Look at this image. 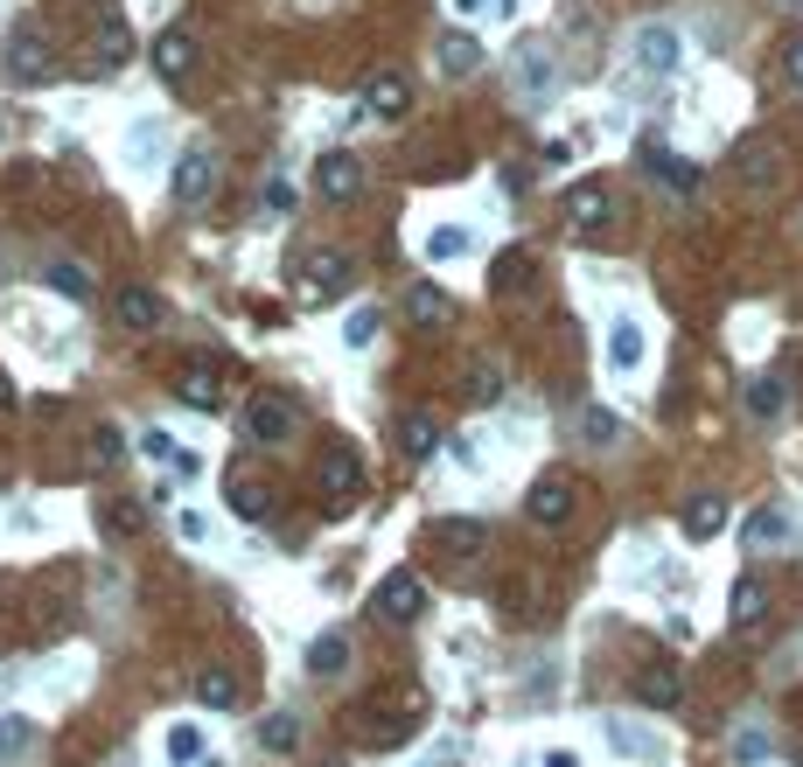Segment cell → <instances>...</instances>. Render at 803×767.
<instances>
[{
    "label": "cell",
    "mask_w": 803,
    "mask_h": 767,
    "mask_svg": "<svg viewBox=\"0 0 803 767\" xmlns=\"http://www.w3.org/2000/svg\"><path fill=\"white\" fill-rule=\"evenodd\" d=\"M259 746H265V754H294V746H301V725L286 719V712H273V719L259 725Z\"/></svg>",
    "instance_id": "36"
},
{
    "label": "cell",
    "mask_w": 803,
    "mask_h": 767,
    "mask_svg": "<svg viewBox=\"0 0 803 767\" xmlns=\"http://www.w3.org/2000/svg\"><path fill=\"white\" fill-rule=\"evenodd\" d=\"M231 510L245 516V524H265V516H273V482H259L252 468H238L231 474Z\"/></svg>",
    "instance_id": "16"
},
{
    "label": "cell",
    "mask_w": 803,
    "mask_h": 767,
    "mask_svg": "<svg viewBox=\"0 0 803 767\" xmlns=\"http://www.w3.org/2000/svg\"><path fill=\"white\" fill-rule=\"evenodd\" d=\"M363 105L377 112V119H406V105H412V84L398 70H377L371 84H363Z\"/></svg>",
    "instance_id": "14"
},
{
    "label": "cell",
    "mask_w": 803,
    "mask_h": 767,
    "mask_svg": "<svg viewBox=\"0 0 803 767\" xmlns=\"http://www.w3.org/2000/svg\"><path fill=\"white\" fill-rule=\"evenodd\" d=\"M155 70L168 77V84H182V77L196 70V35H189V28H161L155 35Z\"/></svg>",
    "instance_id": "10"
},
{
    "label": "cell",
    "mask_w": 803,
    "mask_h": 767,
    "mask_svg": "<svg viewBox=\"0 0 803 767\" xmlns=\"http://www.w3.org/2000/svg\"><path fill=\"white\" fill-rule=\"evenodd\" d=\"M196 705H203V712H231V705H238V677L224 663L196 669Z\"/></svg>",
    "instance_id": "22"
},
{
    "label": "cell",
    "mask_w": 803,
    "mask_h": 767,
    "mask_svg": "<svg viewBox=\"0 0 803 767\" xmlns=\"http://www.w3.org/2000/svg\"><path fill=\"white\" fill-rule=\"evenodd\" d=\"M720 530H726V495L720 489H699L692 503H685V537L705 545V537H720Z\"/></svg>",
    "instance_id": "15"
},
{
    "label": "cell",
    "mask_w": 803,
    "mask_h": 767,
    "mask_svg": "<svg viewBox=\"0 0 803 767\" xmlns=\"http://www.w3.org/2000/svg\"><path fill=\"white\" fill-rule=\"evenodd\" d=\"M441 70H448V77H475V70H483V43H475L468 28L441 35Z\"/></svg>",
    "instance_id": "23"
},
{
    "label": "cell",
    "mask_w": 803,
    "mask_h": 767,
    "mask_svg": "<svg viewBox=\"0 0 803 767\" xmlns=\"http://www.w3.org/2000/svg\"><path fill=\"white\" fill-rule=\"evenodd\" d=\"M433 545H448L454 559H483V551H489V524H475V516H441V524H433Z\"/></svg>",
    "instance_id": "13"
},
{
    "label": "cell",
    "mask_w": 803,
    "mask_h": 767,
    "mask_svg": "<svg viewBox=\"0 0 803 767\" xmlns=\"http://www.w3.org/2000/svg\"><path fill=\"white\" fill-rule=\"evenodd\" d=\"M489 8V0H454V14H483Z\"/></svg>",
    "instance_id": "50"
},
{
    "label": "cell",
    "mask_w": 803,
    "mask_h": 767,
    "mask_svg": "<svg viewBox=\"0 0 803 767\" xmlns=\"http://www.w3.org/2000/svg\"><path fill=\"white\" fill-rule=\"evenodd\" d=\"M510 77H518L524 99H545V91H559V56H552V43H518V56H510Z\"/></svg>",
    "instance_id": "3"
},
{
    "label": "cell",
    "mask_w": 803,
    "mask_h": 767,
    "mask_svg": "<svg viewBox=\"0 0 803 767\" xmlns=\"http://www.w3.org/2000/svg\"><path fill=\"white\" fill-rule=\"evenodd\" d=\"M573 474H539V482H531V495H524V516L531 524H545V530H559L566 516H573Z\"/></svg>",
    "instance_id": "4"
},
{
    "label": "cell",
    "mask_w": 803,
    "mask_h": 767,
    "mask_svg": "<svg viewBox=\"0 0 803 767\" xmlns=\"http://www.w3.org/2000/svg\"><path fill=\"white\" fill-rule=\"evenodd\" d=\"M782 405H790L782 377H755V384H748V419H782Z\"/></svg>",
    "instance_id": "33"
},
{
    "label": "cell",
    "mask_w": 803,
    "mask_h": 767,
    "mask_svg": "<svg viewBox=\"0 0 803 767\" xmlns=\"http://www.w3.org/2000/svg\"><path fill=\"white\" fill-rule=\"evenodd\" d=\"M761 614H769V593H761V580H740V586H734V607H726V621H734L740 636H755Z\"/></svg>",
    "instance_id": "25"
},
{
    "label": "cell",
    "mask_w": 803,
    "mask_h": 767,
    "mask_svg": "<svg viewBox=\"0 0 803 767\" xmlns=\"http://www.w3.org/2000/svg\"><path fill=\"white\" fill-rule=\"evenodd\" d=\"M64 300H91L99 294V279H91V265H78V259H49V273H43Z\"/></svg>",
    "instance_id": "24"
},
{
    "label": "cell",
    "mask_w": 803,
    "mask_h": 767,
    "mask_svg": "<svg viewBox=\"0 0 803 767\" xmlns=\"http://www.w3.org/2000/svg\"><path fill=\"white\" fill-rule=\"evenodd\" d=\"M14 405V391H8V377H0V412H8Z\"/></svg>",
    "instance_id": "51"
},
{
    "label": "cell",
    "mask_w": 803,
    "mask_h": 767,
    "mask_svg": "<svg viewBox=\"0 0 803 767\" xmlns=\"http://www.w3.org/2000/svg\"><path fill=\"white\" fill-rule=\"evenodd\" d=\"M315 482H321V495H336V503H350V495L363 489V468H357V447H321V468H315Z\"/></svg>",
    "instance_id": "8"
},
{
    "label": "cell",
    "mask_w": 803,
    "mask_h": 767,
    "mask_svg": "<svg viewBox=\"0 0 803 767\" xmlns=\"http://www.w3.org/2000/svg\"><path fill=\"white\" fill-rule=\"evenodd\" d=\"M91 460H99V468H112V460H120V426H99V433H91Z\"/></svg>",
    "instance_id": "45"
},
{
    "label": "cell",
    "mask_w": 803,
    "mask_h": 767,
    "mask_svg": "<svg viewBox=\"0 0 803 767\" xmlns=\"http://www.w3.org/2000/svg\"><path fill=\"white\" fill-rule=\"evenodd\" d=\"M140 454H147V460H168L176 474H196V454H182L168 426H147V433H140Z\"/></svg>",
    "instance_id": "27"
},
{
    "label": "cell",
    "mask_w": 803,
    "mask_h": 767,
    "mask_svg": "<svg viewBox=\"0 0 803 767\" xmlns=\"http://www.w3.org/2000/svg\"><path fill=\"white\" fill-rule=\"evenodd\" d=\"M398 454H412V460L441 454V419L433 412H398Z\"/></svg>",
    "instance_id": "18"
},
{
    "label": "cell",
    "mask_w": 803,
    "mask_h": 767,
    "mask_svg": "<svg viewBox=\"0 0 803 767\" xmlns=\"http://www.w3.org/2000/svg\"><path fill=\"white\" fill-rule=\"evenodd\" d=\"M734 760H740V767L769 760V733H755V725H748V733H734Z\"/></svg>",
    "instance_id": "43"
},
{
    "label": "cell",
    "mask_w": 803,
    "mask_h": 767,
    "mask_svg": "<svg viewBox=\"0 0 803 767\" xmlns=\"http://www.w3.org/2000/svg\"><path fill=\"white\" fill-rule=\"evenodd\" d=\"M342 286H350V252H315V259H308V279H301V294H308V300H336Z\"/></svg>",
    "instance_id": "12"
},
{
    "label": "cell",
    "mask_w": 803,
    "mask_h": 767,
    "mask_svg": "<svg viewBox=\"0 0 803 767\" xmlns=\"http://www.w3.org/2000/svg\"><path fill=\"white\" fill-rule=\"evenodd\" d=\"M790 8H796V0H790Z\"/></svg>",
    "instance_id": "52"
},
{
    "label": "cell",
    "mask_w": 803,
    "mask_h": 767,
    "mask_svg": "<svg viewBox=\"0 0 803 767\" xmlns=\"http://www.w3.org/2000/svg\"><path fill=\"white\" fill-rule=\"evenodd\" d=\"M105 530L112 537H133V530H140V503H105Z\"/></svg>",
    "instance_id": "44"
},
{
    "label": "cell",
    "mask_w": 803,
    "mask_h": 767,
    "mask_svg": "<svg viewBox=\"0 0 803 767\" xmlns=\"http://www.w3.org/2000/svg\"><path fill=\"white\" fill-rule=\"evenodd\" d=\"M740 537H748V551H782L796 537V524H790V510H755Z\"/></svg>",
    "instance_id": "20"
},
{
    "label": "cell",
    "mask_w": 803,
    "mask_h": 767,
    "mask_svg": "<svg viewBox=\"0 0 803 767\" xmlns=\"http://www.w3.org/2000/svg\"><path fill=\"white\" fill-rule=\"evenodd\" d=\"M182 537H189V545H203V537H210V516L203 510H182V524H176Z\"/></svg>",
    "instance_id": "48"
},
{
    "label": "cell",
    "mask_w": 803,
    "mask_h": 767,
    "mask_svg": "<svg viewBox=\"0 0 803 767\" xmlns=\"http://www.w3.org/2000/svg\"><path fill=\"white\" fill-rule=\"evenodd\" d=\"M545 767H580V760H573V754H566V746H559V754H545Z\"/></svg>",
    "instance_id": "49"
},
{
    "label": "cell",
    "mask_w": 803,
    "mask_h": 767,
    "mask_svg": "<svg viewBox=\"0 0 803 767\" xmlns=\"http://www.w3.org/2000/svg\"><path fill=\"white\" fill-rule=\"evenodd\" d=\"M196 754H203V733H196V725H176V733H168V760H182V767H189Z\"/></svg>",
    "instance_id": "42"
},
{
    "label": "cell",
    "mask_w": 803,
    "mask_h": 767,
    "mask_svg": "<svg viewBox=\"0 0 803 767\" xmlns=\"http://www.w3.org/2000/svg\"><path fill=\"white\" fill-rule=\"evenodd\" d=\"M629 64H636L643 77H671L685 64V35L671 22H643L636 35H629Z\"/></svg>",
    "instance_id": "2"
},
{
    "label": "cell",
    "mask_w": 803,
    "mask_h": 767,
    "mask_svg": "<svg viewBox=\"0 0 803 767\" xmlns=\"http://www.w3.org/2000/svg\"><path fill=\"white\" fill-rule=\"evenodd\" d=\"M357 188H363V161H357V153H321V161H315V196L321 203H350Z\"/></svg>",
    "instance_id": "6"
},
{
    "label": "cell",
    "mask_w": 803,
    "mask_h": 767,
    "mask_svg": "<svg viewBox=\"0 0 803 767\" xmlns=\"http://www.w3.org/2000/svg\"><path fill=\"white\" fill-rule=\"evenodd\" d=\"M29 746V719L22 712H0V760H14Z\"/></svg>",
    "instance_id": "40"
},
{
    "label": "cell",
    "mask_w": 803,
    "mask_h": 767,
    "mask_svg": "<svg viewBox=\"0 0 803 767\" xmlns=\"http://www.w3.org/2000/svg\"><path fill=\"white\" fill-rule=\"evenodd\" d=\"M608 746H615V754H636V760H657V740H649L643 725H629V719H608Z\"/></svg>",
    "instance_id": "35"
},
{
    "label": "cell",
    "mask_w": 803,
    "mask_h": 767,
    "mask_svg": "<svg viewBox=\"0 0 803 767\" xmlns=\"http://www.w3.org/2000/svg\"><path fill=\"white\" fill-rule=\"evenodd\" d=\"M468 398L475 405H496V398H504V370H496V363H468Z\"/></svg>",
    "instance_id": "37"
},
{
    "label": "cell",
    "mask_w": 803,
    "mask_h": 767,
    "mask_svg": "<svg viewBox=\"0 0 803 767\" xmlns=\"http://www.w3.org/2000/svg\"><path fill=\"white\" fill-rule=\"evenodd\" d=\"M462 252H468V230L462 224L427 230V238H419V259H427V265H448V259H462Z\"/></svg>",
    "instance_id": "30"
},
{
    "label": "cell",
    "mask_w": 803,
    "mask_h": 767,
    "mask_svg": "<svg viewBox=\"0 0 803 767\" xmlns=\"http://www.w3.org/2000/svg\"><path fill=\"white\" fill-rule=\"evenodd\" d=\"M112 307H120L126 329H155V321H161V294H155V286H126Z\"/></svg>",
    "instance_id": "26"
},
{
    "label": "cell",
    "mask_w": 803,
    "mask_h": 767,
    "mask_svg": "<svg viewBox=\"0 0 803 767\" xmlns=\"http://www.w3.org/2000/svg\"><path fill=\"white\" fill-rule=\"evenodd\" d=\"M265 209H273V217H286V209H294V182H286V175L265 182Z\"/></svg>",
    "instance_id": "46"
},
{
    "label": "cell",
    "mask_w": 803,
    "mask_h": 767,
    "mask_svg": "<svg viewBox=\"0 0 803 767\" xmlns=\"http://www.w3.org/2000/svg\"><path fill=\"white\" fill-rule=\"evenodd\" d=\"M643 363V321H608V370H636Z\"/></svg>",
    "instance_id": "21"
},
{
    "label": "cell",
    "mask_w": 803,
    "mask_h": 767,
    "mask_svg": "<svg viewBox=\"0 0 803 767\" xmlns=\"http://www.w3.org/2000/svg\"><path fill=\"white\" fill-rule=\"evenodd\" d=\"M782 84H790V91H803V35H796L790 49H782Z\"/></svg>",
    "instance_id": "47"
},
{
    "label": "cell",
    "mask_w": 803,
    "mask_h": 767,
    "mask_svg": "<svg viewBox=\"0 0 803 767\" xmlns=\"http://www.w3.org/2000/svg\"><path fill=\"white\" fill-rule=\"evenodd\" d=\"M524 286H531V259L524 252H504L489 265V294H524Z\"/></svg>",
    "instance_id": "32"
},
{
    "label": "cell",
    "mask_w": 803,
    "mask_h": 767,
    "mask_svg": "<svg viewBox=\"0 0 803 767\" xmlns=\"http://www.w3.org/2000/svg\"><path fill=\"white\" fill-rule=\"evenodd\" d=\"M342 669H350V636H342V628H329V636H315V642H308V677L336 684Z\"/></svg>",
    "instance_id": "17"
},
{
    "label": "cell",
    "mask_w": 803,
    "mask_h": 767,
    "mask_svg": "<svg viewBox=\"0 0 803 767\" xmlns=\"http://www.w3.org/2000/svg\"><path fill=\"white\" fill-rule=\"evenodd\" d=\"M608 203H615V196H608V182H573L566 188V224L573 230H601L608 224Z\"/></svg>",
    "instance_id": "11"
},
{
    "label": "cell",
    "mask_w": 803,
    "mask_h": 767,
    "mask_svg": "<svg viewBox=\"0 0 803 767\" xmlns=\"http://www.w3.org/2000/svg\"><path fill=\"white\" fill-rule=\"evenodd\" d=\"M336 767H342V760H336Z\"/></svg>",
    "instance_id": "53"
},
{
    "label": "cell",
    "mask_w": 803,
    "mask_h": 767,
    "mask_svg": "<svg viewBox=\"0 0 803 767\" xmlns=\"http://www.w3.org/2000/svg\"><path fill=\"white\" fill-rule=\"evenodd\" d=\"M573 426H580L587 447H615V439H622V419L608 412V405H580V419H573Z\"/></svg>",
    "instance_id": "29"
},
{
    "label": "cell",
    "mask_w": 803,
    "mask_h": 767,
    "mask_svg": "<svg viewBox=\"0 0 803 767\" xmlns=\"http://www.w3.org/2000/svg\"><path fill=\"white\" fill-rule=\"evenodd\" d=\"M91 49H99V70H120V64H126V22H105Z\"/></svg>",
    "instance_id": "38"
},
{
    "label": "cell",
    "mask_w": 803,
    "mask_h": 767,
    "mask_svg": "<svg viewBox=\"0 0 803 767\" xmlns=\"http://www.w3.org/2000/svg\"><path fill=\"white\" fill-rule=\"evenodd\" d=\"M649 175H657L664 188H678V196H692V188H699V168L685 161V153H664V147L649 153Z\"/></svg>",
    "instance_id": "28"
},
{
    "label": "cell",
    "mask_w": 803,
    "mask_h": 767,
    "mask_svg": "<svg viewBox=\"0 0 803 767\" xmlns=\"http://www.w3.org/2000/svg\"><path fill=\"white\" fill-rule=\"evenodd\" d=\"M636 705H649V712H678V705H685L678 663H643L636 669Z\"/></svg>",
    "instance_id": "7"
},
{
    "label": "cell",
    "mask_w": 803,
    "mask_h": 767,
    "mask_svg": "<svg viewBox=\"0 0 803 767\" xmlns=\"http://www.w3.org/2000/svg\"><path fill=\"white\" fill-rule=\"evenodd\" d=\"M371 335H377V307H357V314L342 321V342H350V350H371Z\"/></svg>",
    "instance_id": "39"
},
{
    "label": "cell",
    "mask_w": 803,
    "mask_h": 767,
    "mask_svg": "<svg viewBox=\"0 0 803 767\" xmlns=\"http://www.w3.org/2000/svg\"><path fill=\"white\" fill-rule=\"evenodd\" d=\"M419 607H427V586L412 580V572H385V586H377V614H385V621H419Z\"/></svg>",
    "instance_id": "9"
},
{
    "label": "cell",
    "mask_w": 803,
    "mask_h": 767,
    "mask_svg": "<svg viewBox=\"0 0 803 767\" xmlns=\"http://www.w3.org/2000/svg\"><path fill=\"white\" fill-rule=\"evenodd\" d=\"M217 188V161L210 153H182L176 161V203H203Z\"/></svg>",
    "instance_id": "19"
},
{
    "label": "cell",
    "mask_w": 803,
    "mask_h": 767,
    "mask_svg": "<svg viewBox=\"0 0 803 767\" xmlns=\"http://www.w3.org/2000/svg\"><path fill=\"white\" fill-rule=\"evenodd\" d=\"M176 391H182V405H196V412H217V377H210L203 363H189Z\"/></svg>",
    "instance_id": "34"
},
{
    "label": "cell",
    "mask_w": 803,
    "mask_h": 767,
    "mask_svg": "<svg viewBox=\"0 0 803 767\" xmlns=\"http://www.w3.org/2000/svg\"><path fill=\"white\" fill-rule=\"evenodd\" d=\"M734 175H740V188H748V196H769V188L782 182V153H776L769 140H740Z\"/></svg>",
    "instance_id": "5"
},
{
    "label": "cell",
    "mask_w": 803,
    "mask_h": 767,
    "mask_svg": "<svg viewBox=\"0 0 803 767\" xmlns=\"http://www.w3.org/2000/svg\"><path fill=\"white\" fill-rule=\"evenodd\" d=\"M294 433H301V405L286 391H259L252 405H245V439H259V447H286Z\"/></svg>",
    "instance_id": "1"
},
{
    "label": "cell",
    "mask_w": 803,
    "mask_h": 767,
    "mask_svg": "<svg viewBox=\"0 0 803 767\" xmlns=\"http://www.w3.org/2000/svg\"><path fill=\"white\" fill-rule=\"evenodd\" d=\"M406 321H419V329H433V321H448V294H441V286H427V279H419L412 294H406Z\"/></svg>",
    "instance_id": "31"
},
{
    "label": "cell",
    "mask_w": 803,
    "mask_h": 767,
    "mask_svg": "<svg viewBox=\"0 0 803 767\" xmlns=\"http://www.w3.org/2000/svg\"><path fill=\"white\" fill-rule=\"evenodd\" d=\"M14 77H49V49L43 43H14Z\"/></svg>",
    "instance_id": "41"
}]
</instances>
